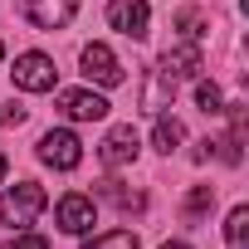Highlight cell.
Segmentation results:
<instances>
[{"label": "cell", "mask_w": 249, "mask_h": 249, "mask_svg": "<svg viewBox=\"0 0 249 249\" xmlns=\"http://www.w3.org/2000/svg\"><path fill=\"white\" fill-rule=\"evenodd\" d=\"M49 205V196H44V186L39 181H20V186H10L5 196H0V225H15V230H25L39 210Z\"/></svg>", "instance_id": "1"}, {"label": "cell", "mask_w": 249, "mask_h": 249, "mask_svg": "<svg viewBox=\"0 0 249 249\" xmlns=\"http://www.w3.org/2000/svg\"><path fill=\"white\" fill-rule=\"evenodd\" d=\"M39 161L54 166V171H73V166L83 161V142H78L69 127H54V132L39 137Z\"/></svg>", "instance_id": "2"}, {"label": "cell", "mask_w": 249, "mask_h": 249, "mask_svg": "<svg viewBox=\"0 0 249 249\" xmlns=\"http://www.w3.org/2000/svg\"><path fill=\"white\" fill-rule=\"evenodd\" d=\"M10 73H15V88H25V93H49L59 83V69L49 54H20Z\"/></svg>", "instance_id": "3"}, {"label": "cell", "mask_w": 249, "mask_h": 249, "mask_svg": "<svg viewBox=\"0 0 249 249\" xmlns=\"http://www.w3.org/2000/svg\"><path fill=\"white\" fill-rule=\"evenodd\" d=\"M107 25L127 39H147V25H152V5L147 0H112L107 5Z\"/></svg>", "instance_id": "4"}, {"label": "cell", "mask_w": 249, "mask_h": 249, "mask_svg": "<svg viewBox=\"0 0 249 249\" xmlns=\"http://www.w3.org/2000/svg\"><path fill=\"white\" fill-rule=\"evenodd\" d=\"M137 152H142V142H137V132H132V122H122V127H112V132L103 137V147H98L103 166H112V171L132 166V161H137Z\"/></svg>", "instance_id": "5"}, {"label": "cell", "mask_w": 249, "mask_h": 249, "mask_svg": "<svg viewBox=\"0 0 249 249\" xmlns=\"http://www.w3.org/2000/svg\"><path fill=\"white\" fill-rule=\"evenodd\" d=\"M20 5H25V20L35 30H64L78 15V0H20Z\"/></svg>", "instance_id": "6"}, {"label": "cell", "mask_w": 249, "mask_h": 249, "mask_svg": "<svg viewBox=\"0 0 249 249\" xmlns=\"http://www.w3.org/2000/svg\"><path fill=\"white\" fill-rule=\"evenodd\" d=\"M83 78L88 83H103V88H117L122 83V64L107 44H88L83 49Z\"/></svg>", "instance_id": "7"}, {"label": "cell", "mask_w": 249, "mask_h": 249, "mask_svg": "<svg viewBox=\"0 0 249 249\" xmlns=\"http://www.w3.org/2000/svg\"><path fill=\"white\" fill-rule=\"evenodd\" d=\"M171 83H181V78H196L200 69H205V54H200V44L196 39H186V44H176V49H166L161 54V64H157Z\"/></svg>", "instance_id": "8"}, {"label": "cell", "mask_w": 249, "mask_h": 249, "mask_svg": "<svg viewBox=\"0 0 249 249\" xmlns=\"http://www.w3.org/2000/svg\"><path fill=\"white\" fill-rule=\"evenodd\" d=\"M59 112L73 122H98V117H107V98L93 88H69V93H59Z\"/></svg>", "instance_id": "9"}, {"label": "cell", "mask_w": 249, "mask_h": 249, "mask_svg": "<svg viewBox=\"0 0 249 249\" xmlns=\"http://www.w3.org/2000/svg\"><path fill=\"white\" fill-rule=\"evenodd\" d=\"M54 215H59V230H64V234H88V230H93V200L78 196V191H69Z\"/></svg>", "instance_id": "10"}, {"label": "cell", "mask_w": 249, "mask_h": 249, "mask_svg": "<svg viewBox=\"0 0 249 249\" xmlns=\"http://www.w3.org/2000/svg\"><path fill=\"white\" fill-rule=\"evenodd\" d=\"M171 98H176V83H171L161 69H152V78H147V88H142V107H147V112H161V107H171Z\"/></svg>", "instance_id": "11"}, {"label": "cell", "mask_w": 249, "mask_h": 249, "mask_svg": "<svg viewBox=\"0 0 249 249\" xmlns=\"http://www.w3.org/2000/svg\"><path fill=\"white\" fill-rule=\"evenodd\" d=\"M181 142H186V127H181V122H176V117H157V127H152V147L171 157Z\"/></svg>", "instance_id": "12"}, {"label": "cell", "mask_w": 249, "mask_h": 249, "mask_svg": "<svg viewBox=\"0 0 249 249\" xmlns=\"http://www.w3.org/2000/svg\"><path fill=\"white\" fill-rule=\"evenodd\" d=\"M98 191H103V196H107V200H112L122 215H137V210L147 205V200H142V191H127V186H117V181H103Z\"/></svg>", "instance_id": "13"}, {"label": "cell", "mask_w": 249, "mask_h": 249, "mask_svg": "<svg viewBox=\"0 0 249 249\" xmlns=\"http://www.w3.org/2000/svg\"><path fill=\"white\" fill-rule=\"evenodd\" d=\"M225 239H230V249H244V244H249V205H234V210H230Z\"/></svg>", "instance_id": "14"}, {"label": "cell", "mask_w": 249, "mask_h": 249, "mask_svg": "<svg viewBox=\"0 0 249 249\" xmlns=\"http://www.w3.org/2000/svg\"><path fill=\"white\" fill-rule=\"evenodd\" d=\"M83 249H137V234L132 230H107V234L83 239Z\"/></svg>", "instance_id": "15"}, {"label": "cell", "mask_w": 249, "mask_h": 249, "mask_svg": "<svg viewBox=\"0 0 249 249\" xmlns=\"http://www.w3.org/2000/svg\"><path fill=\"white\" fill-rule=\"evenodd\" d=\"M176 30H181V39H200L205 35V15L196 10V5H186V10H176V20H171Z\"/></svg>", "instance_id": "16"}, {"label": "cell", "mask_w": 249, "mask_h": 249, "mask_svg": "<svg viewBox=\"0 0 249 249\" xmlns=\"http://www.w3.org/2000/svg\"><path fill=\"white\" fill-rule=\"evenodd\" d=\"M196 103H200V112H210V117H215V112H225V93H220L215 83H205V78L196 83Z\"/></svg>", "instance_id": "17"}, {"label": "cell", "mask_w": 249, "mask_h": 249, "mask_svg": "<svg viewBox=\"0 0 249 249\" xmlns=\"http://www.w3.org/2000/svg\"><path fill=\"white\" fill-rule=\"evenodd\" d=\"M210 205H215V191H210V186H196V191L186 196V210H191V215H205Z\"/></svg>", "instance_id": "18"}, {"label": "cell", "mask_w": 249, "mask_h": 249, "mask_svg": "<svg viewBox=\"0 0 249 249\" xmlns=\"http://www.w3.org/2000/svg\"><path fill=\"white\" fill-rule=\"evenodd\" d=\"M0 249H49V239L44 234H15V239H5Z\"/></svg>", "instance_id": "19"}, {"label": "cell", "mask_w": 249, "mask_h": 249, "mask_svg": "<svg viewBox=\"0 0 249 249\" xmlns=\"http://www.w3.org/2000/svg\"><path fill=\"white\" fill-rule=\"evenodd\" d=\"M0 122H25V107H0Z\"/></svg>", "instance_id": "20"}, {"label": "cell", "mask_w": 249, "mask_h": 249, "mask_svg": "<svg viewBox=\"0 0 249 249\" xmlns=\"http://www.w3.org/2000/svg\"><path fill=\"white\" fill-rule=\"evenodd\" d=\"M161 249H191V244H186V239H171V244H161Z\"/></svg>", "instance_id": "21"}, {"label": "cell", "mask_w": 249, "mask_h": 249, "mask_svg": "<svg viewBox=\"0 0 249 249\" xmlns=\"http://www.w3.org/2000/svg\"><path fill=\"white\" fill-rule=\"evenodd\" d=\"M5 171H10V161H5V152H0V181H5Z\"/></svg>", "instance_id": "22"}, {"label": "cell", "mask_w": 249, "mask_h": 249, "mask_svg": "<svg viewBox=\"0 0 249 249\" xmlns=\"http://www.w3.org/2000/svg\"><path fill=\"white\" fill-rule=\"evenodd\" d=\"M0 59H5V44H0Z\"/></svg>", "instance_id": "23"}]
</instances>
